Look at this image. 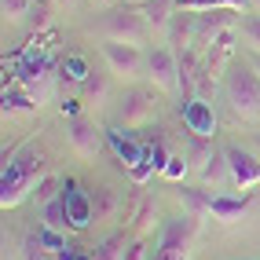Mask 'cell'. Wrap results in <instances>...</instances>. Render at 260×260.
<instances>
[{"instance_id":"4fadbf2b","label":"cell","mask_w":260,"mask_h":260,"mask_svg":"<svg viewBox=\"0 0 260 260\" xmlns=\"http://www.w3.org/2000/svg\"><path fill=\"white\" fill-rule=\"evenodd\" d=\"M231 55H235V26H231V29H223L220 37H213L209 55H205V74H209L213 81L223 77V74H228V66L235 62Z\"/></svg>"},{"instance_id":"cb8c5ba5","label":"cell","mask_w":260,"mask_h":260,"mask_svg":"<svg viewBox=\"0 0 260 260\" xmlns=\"http://www.w3.org/2000/svg\"><path fill=\"white\" fill-rule=\"evenodd\" d=\"M125 256V235H110L103 246H95V253H92V260H121Z\"/></svg>"},{"instance_id":"3957f363","label":"cell","mask_w":260,"mask_h":260,"mask_svg":"<svg viewBox=\"0 0 260 260\" xmlns=\"http://www.w3.org/2000/svg\"><path fill=\"white\" fill-rule=\"evenodd\" d=\"M194 235H198V216H172L161 228V242L154 260H190L194 253Z\"/></svg>"},{"instance_id":"7a4b0ae2","label":"cell","mask_w":260,"mask_h":260,"mask_svg":"<svg viewBox=\"0 0 260 260\" xmlns=\"http://www.w3.org/2000/svg\"><path fill=\"white\" fill-rule=\"evenodd\" d=\"M223 95L228 107L238 121L246 125H260V74L253 70V62H231L223 74Z\"/></svg>"},{"instance_id":"30bf717a","label":"cell","mask_w":260,"mask_h":260,"mask_svg":"<svg viewBox=\"0 0 260 260\" xmlns=\"http://www.w3.org/2000/svg\"><path fill=\"white\" fill-rule=\"evenodd\" d=\"M223 150H228V161H231V183L238 190H253L260 183V161L242 147H223Z\"/></svg>"},{"instance_id":"d6986e66","label":"cell","mask_w":260,"mask_h":260,"mask_svg":"<svg viewBox=\"0 0 260 260\" xmlns=\"http://www.w3.org/2000/svg\"><path fill=\"white\" fill-rule=\"evenodd\" d=\"M41 103H33V95L26 92V88H11V92H4V117H11V114H33Z\"/></svg>"},{"instance_id":"8992f818","label":"cell","mask_w":260,"mask_h":260,"mask_svg":"<svg viewBox=\"0 0 260 260\" xmlns=\"http://www.w3.org/2000/svg\"><path fill=\"white\" fill-rule=\"evenodd\" d=\"M62 205L70 216V231H88V223L95 220L92 190H84L77 180H62Z\"/></svg>"},{"instance_id":"5b68a950","label":"cell","mask_w":260,"mask_h":260,"mask_svg":"<svg viewBox=\"0 0 260 260\" xmlns=\"http://www.w3.org/2000/svg\"><path fill=\"white\" fill-rule=\"evenodd\" d=\"M147 19H143V11L140 8H117L107 15V22H103V29H107V41H125V44H136L140 48L147 41Z\"/></svg>"},{"instance_id":"9c48e42d","label":"cell","mask_w":260,"mask_h":260,"mask_svg":"<svg viewBox=\"0 0 260 260\" xmlns=\"http://www.w3.org/2000/svg\"><path fill=\"white\" fill-rule=\"evenodd\" d=\"M183 128L190 136H205V140H213V132H216V114H213V103H205V99H183Z\"/></svg>"},{"instance_id":"ac0fdd59","label":"cell","mask_w":260,"mask_h":260,"mask_svg":"<svg viewBox=\"0 0 260 260\" xmlns=\"http://www.w3.org/2000/svg\"><path fill=\"white\" fill-rule=\"evenodd\" d=\"M180 202H183V209L190 213V216H209V209H213V198L205 194V190H194V187H183L180 190Z\"/></svg>"},{"instance_id":"6da1fadb","label":"cell","mask_w":260,"mask_h":260,"mask_svg":"<svg viewBox=\"0 0 260 260\" xmlns=\"http://www.w3.org/2000/svg\"><path fill=\"white\" fill-rule=\"evenodd\" d=\"M48 158L41 147H15L4 150V176H0V205L4 209H15L26 198H33V190L41 183Z\"/></svg>"},{"instance_id":"5bb4252c","label":"cell","mask_w":260,"mask_h":260,"mask_svg":"<svg viewBox=\"0 0 260 260\" xmlns=\"http://www.w3.org/2000/svg\"><path fill=\"white\" fill-rule=\"evenodd\" d=\"M202 183L205 187H223V183H231V161H228V150H213L209 154V161L202 165Z\"/></svg>"},{"instance_id":"d590c367","label":"cell","mask_w":260,"mask_h":260,"mask_svg":"<svg viewBox=\"0 0 260 260\" xmlns=\"http://www.w3.org/2000/svg\"><path fill=\"white\" fill-rule=\"evenodd\" d=\"M249 62H253V70L260 74V51H253V55H249Z\"/></svg>"},{"instance_id":"e0dca14e","label":"cell","mask_w":260,"mask_h":260,"mask_svg":"<svg viewBox=\"0 0 260 260\" xmlns=\"http://www.w3.org/2000/svg\"><path fill=\"white\" fill-rule=\"evenodd\" d=\"M140 11L150 26H169L172 11H180V8H176V0H147V4H140Z\"/></svg>"},{"instance_id":"74e56055","label":"cell","mask_w":260,"mask_h":260,"mask_svg":"<svg viewBox=\"0 0 260 260\" xmlns=\"http://www.w3.org/2000/svg\"><path fill=\"white\" fill-rule=\"evenodd\" d=\"M256 147H260V132H256Z\"/></svg>"},{"instance_id":"9a60e30c","label":"cell","mask_w":260,"mask_h":260,"mask_svg":"<svg viewBox=\"0 0 260 260\" xmlns=\"http://www.w3.org/2000/svg\"><path fill=\"white\" fill-rule=\"evenodd\" d=\"M249 209V198H228V194H213V209L209 216H216L220 223H235L242 213Z\"/></svg>"},{"instance_id":"83f0119b","label":"cell","mask_w":260,"mask_h":260,"mask_svg":"<svg viewBox=\"0 0 260 260\" xmlns=\"http://www.w3.org/2000/svg\"><path fill=\"white\" fill-rule=\"evenodd\" d=\"M29 4H33V0H0V8H4V19H11V22L26 19V15H29Z\"/></svg>"},{"instance_id":"52a82bcc","label":"cell","mask_w":260,"mask_h":260,"mask_svg":"<svg viewBox=\"0 0 260 260\" xmlns=\"http://www.w3.org/2000/svg\"><path fill=\"white\" fill-rule=\"evenodd\" d=\"M147 77L158 84V88L172 92L180 84V55L172 48H154L147 55Z\"/></svg>"},{"instance_id":"8d00e7d4","label":"cell","mask_w":260,"mask_h":260,"mask_svg":"<svg viewBox=\"0 0 260 260\" xmlns=\"http://www.w3.org/2000/svg\"><path fill=\"white\" fill-rule=\"evenodd\" d=\"M249 8H253V11H260V0H249Z\"/></svg>"},{"instance_id":"2e32d148","label":"cell","mask_w":260,"mask_h":260,"mask_svg":"<svg viewBox=\"0 0 260 260\" xmlns=\"http://www.w3.org/2000/svg\"><path fill=\"white\" fill-rule=\"evenodd\" d=\"M176 8L180 11H220V8H228V11L246 15L249 0H176Z\"/></svg>"},{"instance_id":"d4e9b609","label":"cell","mask_w":260,"mask_h":260,"mask_svg":"<svg viewBox=\"0 0 260 260\" xmlns=\"http://www.w3.org/2000/svg\"><path fill=\"white\" fill-rule=\"evenodd\" d=\"M187 169H190V161L183 158V154H169L165 165H161V176H165L169 183H180V180L187 176Z\"/></svg>"},{"instance_id":"277c9868","label":"cell","mask_w":260,"mask_h":260,"mask_svg":"<svg viewBox=\"0 0 260 260\" xmlns=\"http://www.w3.org/2000/svg\"><path fill=\"white\" fill-rule=\"evenodd\" d=\"M107 143L114 147V154L121 158V165L128 169L132 183H147L154 176V169L147 165V154H143V143L132 140V136H121V128H110L107 132Z\"/></svg>"},{"instance_id":"ba28073f","label":"cell","mask_w":260,"mask_h":260,"mask_svg":"<svg viewBox=\"0 0 260 260\" xmlns=\"http://www.w3.org/2000/svg\"><path fill=\"white\" fill-rule=\"evenodd\" d=\"M103 59L110 62V70L121 74V77H136L143 70V55L136 44H125V41H107L103 44Z\"/></svg>"},{"instance_id":"484cf974","label":"cell","mask_w":260,"mask_h":260,"mask_svg":"<svg viewBox=\"0 0 260 260\" xmlns=\"http://www.w3.org/2000/svg\"><path fill=\"white\" fill-rule=\"evenodd\" d=\"M62 194V183L55 180V176H44L41 183H37V190H33V202H37V205H48L51 198H59Z\"/></svg>"},{"instance_id":"836d02e7","label":"cell","mask_w":260,"mask_h":260,"mask_svg":"<svg viewBox=\"0 0 260 260\" xmlns=\"http://www.w3.org/2000/svg\"><path fill=\"white\" fill-rule=\"evenodd\" d=\"M121 260H147V246L143 242H132V246H125V256Z\"/></svg>"},{"instance_id":"f1b7e54d","label":"cell","mask_w":260,"mask_h":260,"mask_svg":"<svg viewBox=\"0 0 260 260\" xmlns=\"http://www.w3.org/2000/svg\"><path fill=\"white\" fill-rule=\"evenodd\" d=\"M44 253H48V249H44L41 235H29V238L22 242V256H26V260H44Z\"/></svg>"},{"instance_id":"e575fe53","label":"cell","mask_w":260,"mask_h":260,"mask_svg":"<svg viewBox=\"0 0 260 260\" xmlns=\"http://www.w3.org/2000/svg\"><path fill=\"white\" fill-rule=\"evenodd\" d=\"M62 114H70V117H81V103H77V99H66V103H62Z\"/></svg>"},{"instance_id":"7402d4cb","label":"cell","mask_w":260,"mask_h":260,"mask_svg":"<svg viewBox=\"0 0 260 260\" xmlns=\"http://www.w3.org/2000/svg\"><path fill=\"white\" fill-rule=\"evenodd\" d=\"M92 205H95V220H107L117 213V190L110 187H99L95 194H92Z\"/></svg>"},{"instance_id":"ffe728a7","label":"cell","mask_w":260,"mask_h":260,"mask_svg":"<svg viewBox=\"0 0 260 260\" xmlns=\"http://www.w3.org/2000/svg\"><path fill=\"white\" fill-rule=\"evenodd\" d=\"M41 209H44V228H51V231H66V228H70V216H66L62 194H59V198H51L48 205H41Z\"/></svg>"},{"instance_id":"4316f807","label":"cell","mask_w":260,"mask_h":260,"mask_svg":"<svg viewBox=\"0 0 260 260\" xmlns=\"http://www.w3.org/2000/svg\"><path fill=\"white\" fill-rule=\"evenodd\" d=\"M48 26H51V19H48V0L29 4V29H33V33H44Z\"/></svg>"},{"instance_id":"8fae6325","label":"cell","mask_w":260,"mask_h":260,"mask_svg":"<svg viewBox=\"0 0 260 260\" xmlns=\"http://www.w3.org/2000/svg\"><path fill=\"white\" fill-rule=\"evenodd\" d=\"M154 114H158V99L150 92H143V88H136V92H128L121 99V117H125L128 128H140L147 121H154Z\"/></svg>"},{"instance_id":"44dd1931","label":"cell","mask_w":260,"mask_h":260,"mask_svg":"<svg viewBox=\"0 0 260 260\" xmlns=\"http://www.w3.org/2000/svg\"><path fill=\"white\" fill-rule=\"evenodd\" d=\"M238 33H242V41H246L253 51H260V11H246L238 19Z\"/></svg>"},{"instance_id":"4dcf8cb0","label":"cell","mask_w":260,"mask_h":260,"mask_svg":"<svg viewBox=\"0 0 260 260\" xmlns=\"http://www.w3.org/2000/svg\"><path fill=\"white\" fill-rule=\"evenodd\" d=\"M84 92H88L92 99H103V95H107V77H103V74H92L88 81H84Z\"/></svg>"},{"instance_id":"f546056e","label":"cell","mask_w":260,"mask_h":260,"mask_svg":"<svg viewBox=\"0 0 260 260\" xmlns=\"http://www.w3.org/2000/svg\"><path fill=\"white\" fill-rule=\"evenodd\" d=\"M37 235H41V242H44V249H48V253H59V249H66V242H62V231H51V228H41Z\"/></svg>"},{"instance_id":"603a6c76","label":"cell","mask_w":260,"mask_h":260,"mask_svg":"<svg viewBox=\"0 0 260 260\" xmlns=\"http://www.w3.org/2000/svg\"><path fill=\"white\" fill-rule=\"evenodd\" d=\"M62 77H70V81H77V84L88 81V77H92V70H88V62H84V55L70 51V55L62 59Z\"/></svg>"},{"instance_id":"d6a6232c","label":"cell","mask_w":260,"mask_h":260,"mask_svg":"<svg viewBox=\"0 0 260 260\" xmlns=\"http://www.w3.org/2000/svg\"><path fill=\"white\" fill-rule=\"evenodd\" d=\"M55 260H92V253H84V249H77V246H66V249L55 253Z\"/></svg>"},{"instance_id":"1f68e13d","label":"cell","mask_w":260,"mask_h":260,"mask_svg":"<svg viewBox=\"0 0 260 260\" xmlns=\"http://www.w3.org/2000/svg\"><path fill=\"white\" fill-rule=\"evenodd\" d=\"M154 198H143V209H140V216H136V220H140V231H150L154 228Z\"/></svg>"},{"instance_id":"7c38bea8","label":"cell","mask_w":260,"mask_h":260,"mask_svg":"<svg viewBox=\"0 0 260 260\" xmlns=\"http://www.w3.org/2000/svg\"><path fill=\"white\" fill-rule=\"evenodd\" d=\"M70 147L81 154L84 161H92L103 150V132L92 125L88 117H70Z\"/></svg>"}]
</instances>
